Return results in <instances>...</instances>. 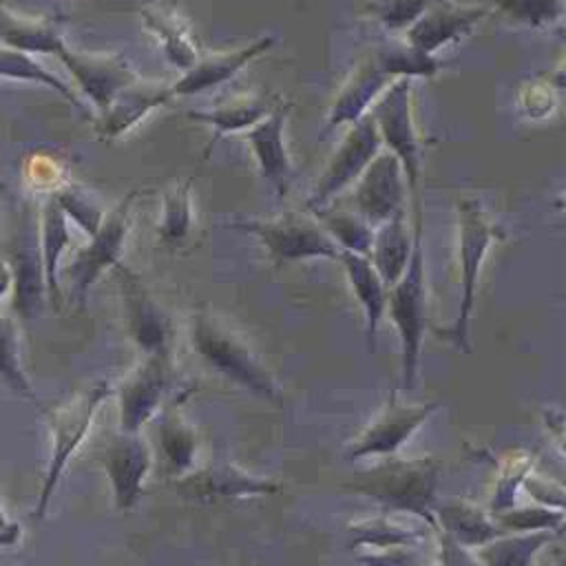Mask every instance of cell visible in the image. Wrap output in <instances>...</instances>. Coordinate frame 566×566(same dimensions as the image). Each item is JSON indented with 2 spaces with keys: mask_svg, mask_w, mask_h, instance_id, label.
Segmentation results:
<instances>
[{
  "mask_svg": "<svg viewBox=\"0 0 566 566\" xmlns=\"http://www.w3.org/2000/svg\"><path fill=\"white\" fill-rule=\"evenodd\" d=\"M442 475V460L436 455L424 458H396L385 455L374 467L356 473L343 482V491L367 497L382 506L387 513L409 515L431 531L436 528V504L440 500L438 484Z\"/></svg>",
  "mask_w": 566,
  "mask_h": 566,
  "instance_id": "6da1fadb",
  "label": "cell"
},
{
  "mask_svg": "<svg viewBox=\"0 0 566 566\" xmlns=\"http://www.w3.org/2000/svg\"><path fill=\"white\" fill-rule=\"evenodd\" d=\"M188 338L192 352L226 380L252 391L268 402L283 405V391L272 371L261 363L254 349L217 314L197 307L188 318Z\"/></svg>",
  "mask_w": 566,
  "mask_h": 566,
  "instance_id": "7a4b0ae2",
  "label": "cell"
},
{
  "mask_svg": "<svg viewBox=\"0 0 566 566\" xmlns=\"http://www.w3.org/2000/svg\"><path fill=\"white\" fill-rule=\"evenodd\" d=\"M458 210V268H460V301L451 325L438 332L458 352H471V318L482 265L495 241L504 239L502 228L486 214L475 197H462Z\"/></svg>",
  "mask_w": 566,
  "mask_h": 566,
  "instance_id": "3957f363",
  "label": "cell"
},
{
  "mask_svg": "<svg viewBox=\"0 0 566 566\" xmlns=\"http://www.w3.org/2000/svg\"><path fill=\"white\" fill-rule=\"evenodd\" d=\"M400 343V387L413 389L427 332V272L422 248V219H413V250L400 279L387 292V310Z\"/></svg>",
  "mask_w": 566,
  "mask_h": 566,
  "instance_id": "277c9868",
  "label": "cell"
},
{
  "mask_svg": "<svg viewBox=\"0 0 566 566\" xmlns=\"http://www.w3.org/2000/svg\"><path fill=\"white\" fill-rule=\"evenodd\" d=\"M111 396H113V385L108 380H97L55 407H42V416L46 420L49 436H51V451H49V462L42 478L38 504L33 509L35 520H42L46 515L49 502L53 500V493L62 480L66 464L86 440L99 407Z\"/></svg>",
  "mask_w": 566,
  "mask_h": 566,
  "instance_id": "5b68a950",
  "label": "cell"
},
{
  "mask_svg": "<svg viewBox=\"0 0 566 566\" xmlns=\"http://www.w3.org/2000/svg\"><path fill=\"white\" fill-rule=\"evenodd\" d=\"M369 115L376 122L380 142L402 166L407 192L413 206V219L422 217L418 181H420V137L413 124V80L400 77L391 82L371 104Z\"/></svg>",
  "mask_w": 566,
  "mask_h": 566,
  "instance_id": "8992f818",
  "label": "cell"
},
{
  "mask_svg": "<svg viewBox=\"0 0 566 566\" xmlns=\"http://www.w3.org/2000/svg\"><path fill=\"white\" fill-rule=\"evenodd\" d=\"M245 234H252L279 265L305 259H327L338 261V245L323 230V226L312 214L285 212L272 219L241 217L221 223Z\"/></svg>",
  "mask_w": 566,
  "mask_h": 566,
  "instance_id": "52a82bcc",
  "label": "cell"
},
{
  "mask_svg": "<svg viewBox=\"0 0 566 566\" xmlns=\"http://www.w3.org/2000/svg\"><path fill=\"white\" fill-rule=\"evenodd\" d=\"M2 256L11 272V314L22 321L35 318L46 303V281L40 252L38 212L31 203L22 206L13 214Z\"/></svg>",
  "mask_w": 566,
  "mask_h": 566,
  "instance_id": "ba28073f",
  "label": "cell"
},
{
  "mask_svg": "<svg viewBox=\"0 0 566 566\" xmlns=\"http://www.w3.org/2000/svg\"><path fill=\"white\" fill-rule=\"evenodd\" d=\"M440 407L442 402L438 400L402 402L398 398V389H391L376 416H371V420L345 447L343 458L356 462L365 458L396 455L413 433L440 411Z\"/></svg>",
  "mask_w": 566,
  "mask_h": 566,
  "instance_id": "9c48e42d",
  "label": "cell"
},
{
  "mask_svg": "<svg viewBox=\"0 0 566 566\" xmlns=\"http://www.w3.org/2000/svg\"><path fill=\"white\" fill-rule=\"evenodd\" d=\"M135 199L137 190H130L111 212H106L99 228L88 237V241L73 254L69 265L64 268L71 296L80 307L84 305L86 294L97 283V279L119 263L133 221Z\"/></svg>",
  "mask_w": 566,
  "mask_h": 566,
  "instance_id": "30bf717a",
  "label": "cell"
},
{
  "mask_svg": "<svg viewBox=\"0 0 566 566\" xmlns=\"http://www.w3.org/2000/svg\"><path fill=\"white\" fill-rule=\"evenodd\" d=\"M382 150V142L376 128L374 117L367 113L358 122L349 124L345 137L340 139L338 148L327 159L321 177L316 179L310 197L307 210H318L332 206L334 199L352 188L369 161Z\"/></svg>",
  "mask_w": 566,
  "mask_h": 566,
  "instance_id": "8fae6325",
  "label": "cell"
},
{
  "mask_svg": "<svg viewBox=\"0 0 566 566\" xmlns=\"http://www.w3.org/2000/svg\"><path fill=\"white\" fill-rule=\"evenodd\" d=\"M170 486L179 497L188 502H199V504L263 497V495H276L283 491V484L279 480L256 475L228 460L212 462L206 467H195L188 473L172 478Z\"/></svg>",
  "mask_w": 566,
  "mask_h": 566,
  "instance_id": "7c38bea8",
  "label": "cell"
},
{
  "mask_svg": "<svg viewBox=\"0 0 566 566\" xmlns=\"http://www.w3.org/2000/svg\"><path fill=\"white\" fill-rule=\"evenodd\" d=\"M170 352L142 354L137 365L113 387L122 431H142L157 416L170 387Z\"/></svg>",
  "mask_w": 566,
  "mask_h": 566,
  "instance_id": "4fadbf2b",
  "label": "cell"
},
{
  "mask_svg": "<svg viewBox=\"0 0 566 566\" xmlns=\"http://www.w3.org/2000/svg\"><path fill=\"white\" fill-rule=\"evenodd\" d=\"M99 462L106 471L113 504L117 511H130L142 497L144 482L153 469V449L142 431H117L104 444Z\"/></svg>",
  "mask_w": 566,
  "mask_h": 566,
  "instance_id": "5bb4252c",
  "label": "cell"
},
{
  "mask_svg": "<svg viewBox=\"0 0 566 566\" xmlns=\"http://www.w3.org/2000/svg\"><path fill=\"white\" fill-rule=\"evenodd\" d=\"M352 201L354 212L371 228L398 212H407V184L402 166L389 150H380L356 179Z\"/></svg>",
  "mask_w": 566,
  "mask_h": 566,
  "instance_id": "9a60e30c",
  "label": "cell"
},
{
  "mask_svg": "<svg viewBox=\"0 0 566 566\" xmlns=\"http://www.w3.org/2000/svg\"><path fill=\"white\" fill-rule=\"evenodd\" d=\"M55 57L66 66L97 113H102L122 88L137 80L135 69L119 53H88L66 44Z\"/></svg>",
  "mask_w": 566,
  "mask_h": 566,
  "instance_id": "2e32d148",
  "label": "cell"
},
{
  "mask_svg": "<svg viewBox=\"0 0 566 566\" xmlns=\"http://www.w3.org/2000/svg\"><path fill=\"white\" fill-rule=\"evenodd\" d=\"M274 44H276L274 35H259L256 40H252L243 46H237V49L212 51L206 55L201 53L186 71H181V75L172 84H168L170 99L199 95L203 91L226 84L243 66H248L250 62L265 55Z\"/></svg>",
  "mask_w": 566,
  "mask_h": 566,
  "instance_id": "e0dca14e",
  "label": "cell"
},
{
  "mask_svg": "<svg viewBox=\"0 0 566 566\" xmlns=\"http://www.w3.org/2000/svg\"><path fill=\"white\" fill-rule=\"evenodd\" d=\"M113 270L117 272V281H119L126 325H128L130 338L135 340L139 352L142 354L170 352V318H168V314L153 298V294L144 287V283L135 276V272H130L122 263H117Z\"/></svg>",
  "mask_w": 566,
  "mask_h": 566,
  "instance_id": "ac0fdd59",
  "label": "cell"
},
{
  "mask_svg": "<svg viewBox=\"0 0 566 566\" xmlns=\"http://www.w3.org/2000/svg\"><path fill=\"white\" fill-rule=\"evenodd\" d=\"M489 13L491 9L486 4H455L451 0H440L405 29L402 40L422 53L436 55L438 49L467 38Z\"/></svg>",
  "mask_w": 566,
  "mask_h": 566,
  "instance_id": "d6986e66",
  "label": "cell"
},
{
  "mask_svg": "<svg viewBox=\"0 0 566 566\" xmlns=\"http://www.w3.org/2000/svg\"><path fill=\"white\" fill-rule=\"evenodd\" d=\"M290 106L279 102L270 115L245 130V142L254 155L261 177L283 199L294 184V166L285 146V122Z\"/></svg>",
  "mask_w": 566,
  "mask_h": 566,
  "instance_id": "ffe728a7",
  "label": "cell"
},
{
  "mask_svg": "<svg viewBox=\"0 0 566 566\" xmlns=\"http://www.w3.org/2000/svg\"><path fill=\"white\" fill-rule=\"evenodd\" d=\"M396 80H391L376 62L371 51L354 66L349 77L343 82L340 91L336 93L325 130H334L338 126H349L358 122L363 115L369 113L376 97Z\"/></svg>",
  "mask_w": 566,
  "mask_h": 566,
  "instance_id": "44dd1931",
  "label": "cell"
},
{
  "mask_svg": "<svg viewBox=\"0 0 566 566\" xmlns=\"http://www.w3.org/2000/svg\"><path fill=\"white\" fill-rule=\"evenodd\" d=\"M166 102H170L166 84H150L137 77L133 84L122 88L102 113H97L95 130L102 139H117Z\"/></svg>",
  "mask_w": 566,
  "mask_h": 566,
  "instance_id": "7402d4cb",
  "label": "cell"
},
{
  "mask_svg": "<svg viewBox=\"0 0 566 566\" xmlns=\"http://www.w3.org/2000/svg\"><path fill=\"white\" fill-rule=\"evenodd\" d=\"M338 263L345 270L347 283L352 294L356 296L360 312H363V334H365V345L367 352H376V338H378V325L385 318L387 310V292L389 287L382 283L374 265L369 263L367 254H356L340 250Z\"/></svg>",
  "mask_w": 566,
  "mask_h": 566,
  "instance_id": "603a6c76",
  "label": "cell"
},
{
  "mask_svg": "<svg viewBox=\"0 0 566 566\" xmlns=\"http://www.w3.org/2000/svg\"><path fill=\"white\" fill-rule=\"evenodd\" d=\"M433 517H436L433 531L447 535L455 544L471 551L504 535V531L495 524L489 509L467 497H444V500L440 497L436 504Z\"/></svg>",
  "mask_w": 566,
  "mask_h": 566,
  "instance_id": "cb8c5ba5",
  "label": "cell"
},
{
  "mask_svg": "<svg viewBox=\"0 0 566 566\" xmlns=\"http://www.w3.org/2000/svg\"><path fill=\"white\" fill-rule=\"evenodd\" d=\"M279 102L281 99L276 95H237V97H230V99L208 108V111H188L186 117L192 122L206 124L212 130L210 142L203 153V157H208V153L221 137H226L230 133L250 130L256 122H261L265 115H270Z\"/></svg>",
  "mask_w": 566,
  "mask_h": 566,
  "instance_id": "d4e9b609",
  "label": "cell"
},
{
  "mask_svg": "<svg viewBox=\"0 0 566 566\" xmlns=\"http://www.w3.org/2000/svg\"><path fill=\"white\" fill-rule=\"evenodd\" d=\"M142 20L146 29L157 38L168 62L177 69L186 71L201 55L188 22L179 15V11L172 4L150 2L142 9Z\"/></svg>",
  "mask_w": 566,
  "mask_h": 566,
  "instance_id": "484cf974",
  "label": "cell"
},
{
  "mask_svg": "<svg viewBox=\"0 0 566 566\" xmlns=\"http://www.w3.org/2000/svg\"><path fill=\"white\" fill-rule=\"evenodd\" d=\"M411 250H413V228H409L407 223V212H398L374 228L367 259L378 272V276L382 279V283L391 287L405 272Z\"/></svg>",
  "mask_w": 566,
  "mask_h": 566,
  "instance_id": "4316f807",
  "label": "cell"
},
{
  "mask_svg": "<svg viewBox=\"0 0 566 566\" xmlns=\"http://www.w3.org/2000/svg\"><path fill=\"white\" fill-rule=\"evenodd\" d=\"M38 232H40V252L46 281V298L55 310H60V261L71 243L69 219L57 206L55 197L49 192L38 210Z\"/></svg>",
  "mask_w": 566,
  "mask_h": 566,
  "instance_id": "83f0119b",
  "label": "cell"
},
{
  "mask_svg": "<svg viewBox=\"0 0 566 566\" xmlns=\"http://www.w3.org/2000/svg\"><path fill=\"white\" fill-rule=\"evenodd\" d=\"M0 42L24 53L57 55L66 42L60 22L53 18H24L0 4Z\"/></svg>",
  "mask_w": 566,
  "mask_h": 566,
  "instance_id": "f1b7e54d",
  "label": "cell"
},
{
  "mask_svg": "<svg viewBox=\"0 0 566 566\" xmlns=\"http://www.w3.org/2000/svg\"><path fill=\"white\" fill-rule=\"evenodd\" d=\"M157 442L170 478H179L197 467L199 436L197 429L184 418L177 405L168 407L157 422Z\"/></svg>",
  "mask_w": 566,
  "mask_h": 566,
  "instance_id": "f546056e",
  "label": "cell"
},
{
  "mask_svg": "<svg viewBox=\"0 0 566 566\" xmlns=\"http://www.w3.org/2000/svg\"><path fill=\"white\" fill-rule=\"evenodd\" d=\"M553 531H535V533H504L480 548H475V557L480 566H535L537 555L555 539Z\"/></svg>",
  "mask_w": 566,
  "mask_h": 566,
  "instance_id": "4dcf8cb0",
  "label": "cell"
},
{
  "mask_svg": "<svg viewBox=\"0 0 566 566\" xmlns=\"http://www.w3.org/2000/svg\"><path fill=\"white\" fill-rule=\"evenodd\" d=\"M371 55L391 80L433 77L442 69L436 55L422 53L405 40H385L371 49Z\"/></svg>",
  "mask_w": 566,
  "mask_h": 566,
  "instance_id": "1f68e13d",
  "label": "cell"
},
{
  "mask_svg": "<svg viewBox=\"0 0 566 566\" xmlns=\"http://www.w3.org/2000/svg\"><path fill=\"white\" fill-rule=\"evenodd\" d=\"M429 526L413 528L402 526L396 520H389V515L371 517V520H358L349 526V546L356 548H387V546H420ZM433 533V531H431Z\"/></svg>",
  "mask_w": 566,
  "mask_h": 566,
  "instance_id": "d6a6232c",
  "label": "cell"
},
{
  "mask_svg": "<svg viewBox=\"0 0 566 566\" xmlns=\"http://www.w3.org/2000/svg\"><path fill=\"white\" fill-rule=\"evenodd\" d=\"M323 230L332 237V241L338 245V250L367 254L374 237V228L360 219L354 210H334L332 206L318 208L310 212Z\"/></svg>",
  "mask_w": 566,
  "mask_h": 566,
  "instance_id": "836d02e7",
  "label": "cell"
},
{
  "mask_svg": "<svg viewBox=\"0 0 566 566\" xmlns=\"http://www.w3.org/2000/svg\"><path fill=\"white\" fill-rule=\"evenodd\" d=\"M0 77L42 84V86L53 88L55 93H60L73 106L82 108V102L73 93V88L66 82H62L55 73L44 69L35 57H31V53H24V51H18V49H11V46H0Z\"/></svg>",
  "mask_w": 566,
  "mask_h": 566,
  "instance_id": "e575fe53",
  "label": "cell"
},
{
  "mask_svg": "<svg viewBox=\"0 0 566 566\" xmlns=\"http://www.w3.org/2000/svg\"><path fill=\"white\" fill-rule=\"evenodd\" d=\"M0 380L15 394L29 398L31 402H38L29 374L22 367L20 327L18 318L11 312L0 314Z\"/></svg>",
  "mask_w": 566,
  "mask_h": 566,
  "instance_id": "d590c367",
  "label": "cell"
},
{
  "mask_svg": "<svg viewBox=\"0 0 566 566\" xmlns=\"http://www.w3.org/2000/svg\"><path fill=\"white\" fill-rule=\"evenodd\" d=\"M192 177L170 186L161 197V219H159V239L166 245L181 243L192 228Z\"/></svg>",
  "mask_w": 566,
  "mask_h": 566,
  "instance_id": "8d00e7d4",
  "label": "cell"
},
{
  "mask_svg": "<svg viewBox=\"0 0 566 566\" xmlns=\"http://www.w3.org/2000/svg\"><path fill=\"white\" fill-rule=\"evenodd\" d=\"M493 520L504 533H535V531L559 533L564 524V506L517 502L504 511L493 513Z\"/></svg>",
  "mask_w": 566,
  "mask_h": 566,
  "instance_id": "74e56055",
  "label": "cell"
},
{
  "mask_svg": "<svg viewBox=\"0 0 566 566\" xmlns=\"http://www.w3.org/2000/svg\"><path fill=\"white\" fill-rule=\"evenodd\" d=\"M533 467L535 460L531 453H509L497 462L495 486L486 504L491 515L517 504V491L522 489V482L533 471Z\"/></svg>",
  "mask_w": 566,
  "mask_h": 566,
  "instance_id": "f35d334b",
  "label": "cell"
},
{
  "mask_svg": "<svg viewBox=\"0 0 566 566\" xmlns=\"http://www.w3.org/2000/svg\"><path fill=\"white\" fill-rule=\"evenodd\" d=\"M51 195L55 197V201L62 208V212L66 214V219L75 221L88 237L99 228L106 212L102 210L97 199L91 192H86L82 186L60 184L51 190Z\"/></svg>",
  "mask_w": 566,
  "mask_h": 566,
  "instance_id": "ab89813d",
  "label": "cell"
},
{
  "mask_svg": "<svg viewBox=\"0 0 566 566\" xmlns=\"http://www.w3.org/2000/svg\"><path fill=\"white\" fill-rule=\"evenodd\" d=\"M491 4L526 27H553L564 13L562 0H491Z\"/></svg>",
  "mask_w": 566,
  "mask_h": 566,
  "instance_id": "60d3db41",
  "label": "cell"
},
{
  "mask_svg": "<svg viewBox=\"0 0 566 566\" xmlns=\"http://www.w3.org/2000/svg\"><path fill=\"white\" fill-rule=\"evenodd\" d=\"M436 2L440 0H371L367 9L387 31H405Z\"/></svg>",
  "mask_w": 566,
  "mask_h": 566,
  "instance_id": "b9f144b4",
  "label": "cell"
},
{
  "mask_svg": "<svg viewBox=\"0 0 566 566\" xmlns=\"http://www.w3.org/2000/svg\"><path fill=\"white\" fill-rule=\"evenodd\" d=\"M360 566H438L427 555H422L420 546H387V548H360L358 553Z\"/></svg>",
  "mask_w": 566,
  "mask_h": 566,
  "instance_id": "7bdbcfd3",
  "label": "cell"
},
{
  "mask_svg": "<svg viewBox=\"0 0 566 566\" xmlns=\"http://www.w3.org/2000/svg\"><path fill=\"white\" fill-rule=\"evenodd\" d=\"M436 537V564L438 566H480V559L475 557V551L464 548L449 539L447 535L433 531Z\"/></svg>",
  "mask_w": 566,
  "mask_h": 566,
  "instance_id": "ee69618b",
  "label": "cell"
},
{
  "mask_svg": "<svg viewBox=\"0 0 566 566\" xmlns=\"http://www.w3.org/2000/svg\"><path fill=\"white\" fill-rule=\"evenodd\" d=\"M522 489L533 497L537 504H548V506H564V491L559 484H553L548 478L535 475L533 471L524 478Z\"/></svg>",
  "mask_w": 566,
  "mask_h": 566,
  "instance_id": "f6af8a7d",
  "label": "cell"
},
{
  "mask_svg": "<svg viewBox=\"0 0 566 566\" xmlns=\"http://www.w3.org/2000/svg\"><path fill=\"white\" fill-rule=\"evenodd\" d=\"M22 537V526L11 520L0 502V546H13Z\"/></svg>",
  "mask_w": 566,
  "mask_h": 566,
  "instance_id": "bcb514c9",
  "label": "cell"
},
{
  "mask_svg": "<svg viewBox=\"0 0 566 566\" xmlns=\"http://www.w3.org/2000/svg\"><path fill=\"white\" fill-rule=\"evenodd\" d=\"M11 290V272H9V265L0 252V298Z\"/></svg>",
  "mask_w": 566,
  "mask_h": 566,
  "instance_id": "7dc6e473",
  "label": "cell"
}]
</instances>
